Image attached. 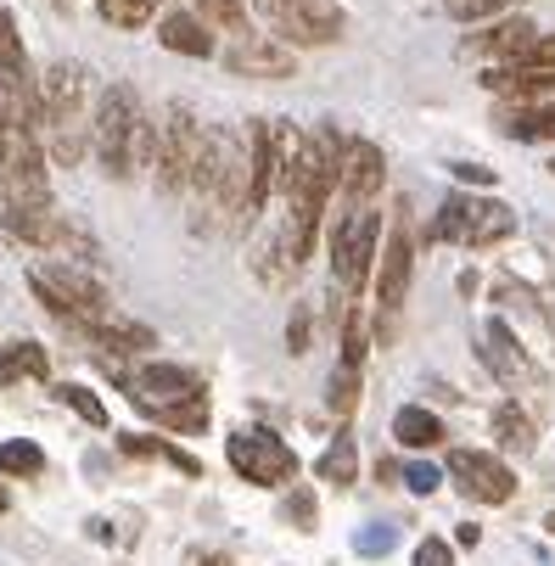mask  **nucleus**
Returning <instances> with one entry per match:
<instances>
[{
    "label": "nucleus",
    "instance_id": "43",
    "mask_svg": "<svg viewBox=\"0 0 555 566\" xmlns=\"http://www.w3.org/2000/svg\"><path fill=\"white\" fill-rule=\"evenodd\" d=\"M544 527H549V533H555V511H549V522H544Z\"/></svg>",
    "mask_w": 555,
    "mask_h": 566
},
{
    "label": "nucleus",
    "instance_id": "15",
    "mask_svg": "<svg viewBox=\"0 0 555 566\" xmlns=\"http://www.w3.org/2000/svg\"><path fill=\"white\" fill-rule=\"evenodd\" d=\"M381 180H387L381 146H370V140H348L343 157H337V186H343V197H348L354 208H370V197L381 191Z\"/></svg>",
    "mask_w": 555,
    "mask_h": 566
},
{
    "label": "nucleus",
    "instance_id": "38",
    "mask_svg": "<svg viewBox=\"0 0 555 566\" xmlns=\"http://www.w3.org/2000/svg\"><path fill=\"white\" fill-rule=\"evenodd\" d=\"M354 549H359V555H387V549H392V527H365V533L354 538Z\"/></svg>",
    "mask_w": 555,
    "mask_h": 566
},
{
    "label": "nucleus",
    "instance_id": "42",
    "mask_svg": "<svg viewBox=\"0 0 555 566\" xmlns=\"http://www.w3.org/2000/svg\"><path fill=\"white\" fill-rule=\"evenodd\" d=\"M281 7H308V0H281Z\"/></svg>",
    "mask_w": 555,
    "mask_h": 566
},
{
    "label": "nucleus",
    "instance_id": "39",
    "mask_svg": "<svg viewBox=\"0 0 555 566\" xmlns=\"http://www.w3.org/2000/svg\"><path fill=\"white\" fill-rule=\"evenodd\" d=\"M449 175L465 186H494V169H483V164H449Z\"/></svg>",
    "mask_w": 555,
    "mask_h": 566
},
{
    "label": "nucleus",
    "instance_id": "41",
    "mask_svg": "<svg viewBox=\"0 0 555 566\" xmlns=\"http://www.w3.org/2000/svg\"><path fill=\"white\" fill-rule=\"evenodd\" d=\"M202 566H230V560H219V555H202Z\"/></svg>",
    "mask_w": 555,
    "mask_h": 566
},
{
    "label": "nucleus",
    "instance_id": "36",
    "mask_svg": "<svg viewBox=\"0 0 555 566\" xmlns=\"http://www.w3.org/2000/svg\"><path fill=\"white\" fill-rule=\"evenodd\" d=\"M416 566H454V549L443 538H421L416 544Z\"/></svg>",
    "mask_w": 555,
    "mask_h": 566
},
{
    "label": "nucleus",
    "instance_id": "3",
    "mask_svg": "<svg viewBox=\"0 0 555 566\" xmlns=\"http://www.w3.org/2000/svg\"><path fill=\"white\" fill-rule=\"evenodd\" d=\"M197 151H202V124L191 118V107L169 102L164 124H157V151H151V180H157V191L180 197V191L191 186Z\"/></svg>",
    "mask_w": 555,
    "mask_h": 566
},
{
    "label": "nucleus",
    "instance_id": "14",
    "mask_svg": "<svg viewBox=\"0 0 555 566\" xmlns=\"http://www.w3.org/2000/svg\"><path fill=\"white\" fill-rule=\"evenodd\" d=\"M224 67H230V73H248V78H292L297 56H292L281 40L248 34V29H242V34L224 45Z\"/></svg>",
    "mask_w": 555,
    "mask_h": 566
},
{
    "label": "nucleus",
    "instance_id": "9",
    "mask_svg": "<svg viewBox=\"0 0 555 566\" xmlns=\"http://www.w3.org/2000/svg\"><path fill=\"white\" fill-rule=\"evenodd\" d=\"M224 460L235 465L242 482H253V489H281V482L297 476V454L275 432H230Z\"/></svg>",
    "mask_w": 555,
    "mask_h": 566
},
{
    "label": "nucleus",
    "instance_id": "26",
    "mask_svg": "<svg viewBox=\"0 0 555 566\" xmlns=\"http://www.w3.org/2000/svg\"><path fill=\"white\" fill-rule=\"evenodd\" d=\"M56 398L67 403V410L78 416V421H91V427H107V403L91 392V387H78V381H62L56 387Z\"/></svg>",
    "mask_w": 555,
    "mask_h": 566
},
{
    "label": "nucleus",
    "instance_id": "23",
    "mask_svg": "<svg viewBox=\"0 0 555 566\" xmlns=\"http://www.w3.org/2000/svg\"><path fill=\"white\" fill-rule=\"evenodd\" d=\"M494 438H500V449H511V454H533V421H527V410H516V403H500L494 410Z\"/></svg>",
    "mask_w": 555,
    "mask_h": 566
},
{
    "label": "nucleus",
    "instance_id": "4",
    "mask_svg": "<svg viewBox=\"0 0 555 566\" xmlns=\"http://www.w3.org/2000/svg\"><path fill=\"white\" fill-rule=\"evenodd\" d=\"M376 241H381V213L376 208H348L343 224L332 230V275L337 292L359 297L370 270H376Z\"/></svg>",
    "mask_w": 555,
    "mask_h": 566
},
{
    "label": "nucleus",
    "instance_id": "13",
    "mask_svg": "<svg viewBox=\"0 0 555 566\" xmlns=\"http://www.w3.org/2000/svg\"><path fill=\"white\" fill-rule=\"evenodd\" d=\"M376 259H381V264H376V297H381V308L392 314V308L405 303L410 275H416V241H410V219H405V208H399V219H392L387 248H381Z\"/></svg>",
    "mask_w": 555,
    "mask_h": 566
},
{
    "label": "nucleus",
    "instance_id": "8",
    "mask_svg": "<svg viewBox=\"0 0 555 566\" xmlns=\"http://www.w3.org/2000/svg\"><path fill=\"white\" fill-rule=\"evenodd\" d=\"M135 118H140L135 91H129V85H107V91H102V107H96V118H91V146H96V164H102L113 180H129L124 151H129Z\"/></svg>",
    "mask_w": 555,
    "mask_h": 566
},
{
    "label": "nucleus",
    "instance_id": "35",
    "mask_svg": "<svg viewBox=\"0 0 555 566\" xmlns=\"http://www.w3.org/2000/svg\"><path fill=\"white\" fill-rule=\"evenodd\" d=\"M438 482H443L438 465H405V489L410 494H438Z\"/></svg>",
    "mask_w": 555,
    "mask_h": 566
},
{
    "label": "nucleus",
    "instance_id": "21",
    "mask_svg": "<svg viewBox=\"0 0 555 566\" xmlns=\"http://www.w3.org/2000/svg\"><path fill=\"white\" fill-rule=\"evenodd\" d=\"M157 40H164L169 51H186V56H213V34L197 18H186V12H169L164 29H157Z\"/></svg>",
    "mask_w": 555,
    "mask_h": 566
},
{
    "label": "nucleus",
    "instance_id": "33",
    "mask_svg": "<svg viewBox=\"0 0 555 566\" xmlns=\"http://www.w3.org/2000/svg\"><path fill=\"white\" fill-rule=\"evenodd\" d=\"M365 365V319L348 314L343 319V370H359Z\"/></svg>",
    "mask_w": 555,
    "mask_h": 566
},
{
    "label": "nucleus",
    "instance_id": "22",
    "mask_svg": "<svg viewBox=\"0 0 555 566\" xmlns=\"http://www.w3.org/2000/svg\"><path fill=\"white\" fill-rule=\"evenodd\" d=\"M314 476H321V482H359V449H354L348 432H337L332 449L314 460Z\"/></svg>",
    "mask_w": 555,
    "mask_h": 566
},
{
    "label": "nucleus",
    "instance_id": "12",
    "mask_svg": "<svg viewBox=\"0 0 555 566\" xmlns=\"http://www.w3.org/2000/svg\"><path fill=\"white\" fill-rule=\"evenodd\" d=\"M0 219H7V230L18 241H29V248H45V253H91V235L73 230L62 213H51V202L45 208H7Z\"/></svg>",
    "mask_w": 555,
    "mask_h": 566
},
{
    "label": "nucleus",
    "instance_id": "37",
    "mask_svg": "<svg viewBox=\"0 0 555 566\" xmlns=\"http://www.w3.org/2000/svg\"><path fill=\"white\" fill-rule=\"evenodd\" d=\"M516 67H549V73H555V34H538V40L527 45V56H522Z\"/></svg>",
    "mask_w": 555,
    "mask_h": 566
},
{
    "label": "nucleus",
    "instance_id": "40",
    "mask_svg": "<svg viewBox=\"0 0 555 566\" xmlns=\"http://www.w3.org/2000/svg\"><path fill=\"white\" fill-rule=\"evenodd\" d=\"M292 354H308V314H292Z\"/></svg>",
    "mask_w": 555,
    "mask_h": 566
},
{
    "label": "nucleus",
    "instance_id": "24",
    "mask_svg": "<svg viewBox=\"0 0 555 566\" xmlns=\"http://www.w3.org/2000/svg\"><path fill=\"white\" fill-rule=\"evenodd\" d=\"M45 471V449L29 443V438H12L0 443V476H40Z\"/></svg>",
    "mask_w": 555,
    "mask_h": 566
},
{
    "label": "nucleus",
    "instance_id": "32",
    "mask_svg": "<svg viewBox=\"0 0 555 566\" xmlns=\"http://www.w3.org/2000/svg\"><path fill=\"white\" fill-rule=\"evenodd\" d=\"M516 140H549L555 135V107H538V113H522V118H511L505 124Z\"/></svg>",
    "mask_w": 555,
    "mask_h": 566
},
{
    "label": "nucleus",
    "instance_id": "10",
    "mask_svg": "<svg viewBox=\"0 0 555 566\" xmlns=\"http://www.w3.org/2000/svg\"><path fill=\"white\" fill-rule=\"evenodd\" d=\"M259 12L275 34H286L292 45H332L343 40V12L332 0H308V7H281V0H259Z\"/></svg>",
    "mask_w": 555,
    "mask_h": 566
},
{
    "label": "nucleus",
    "instance_id": "29",
    "mask_svg": "<svg viewBox=\"0 0 555 566\" xmlns=\"http://www.w3.org/2000/svg\"><path fill=\"white\" fill-rule=\"evenodd\" d=\"M151 151H157V124L140 113L135 118V129H129V151H124V169L135 175V169H151Z\"/></svg>",
    "mask_w": 555,
    "mask_h": 566
},
{
    "label": "nucleus",
    "instance_id": "17",
    "mask_svg": "<svg viewBox=\"0 0 555 566\" xmlns=\"http://www.w3.org/2000/svg\"><path fill=\"white\" fill-rule=\"evenodd\" d=\"M533 40H538V29H533L527 18H511V23H494L489 34H478L471 45H478L483 56H494V62H511V67H516V62L527 56V45H533Z\"/></svg>",
    "mask_w": 555,
    "mask_h": 566
},
{
    "label": "nucleus",
    "instance_id": "45",
    "mask_svg": "<svg viewBox=\"0 0 555 566\" xmlns=\"http://www.w3.org/2000/svg\"><path fill=\"white\" fill-rule=\"evenodd\" d=\"M549 169H555V164H549Z\"/></svg>",
    "mask_w": 555,
    "mask_h": 566
},
{
    "label": "nucleus",
    "instance_id": "20",
    "mask_svg": "<svg viewBox=\"0 0 555 566\" xmlns=\"http://www.w3.org/2000/svg\"><path fill=\"white\" fill-rule=\"evenodd\" d=\"M392 438H399L405 449H438L443 443V421L432 410H421V403H405V410L392 416Z\"/></svg>",
    "mask_w": 555,
    "mask_h": 566
},
{
    "label": "nucleus",
    "instance_id": "11",
    "mask_svg": "<svg viewBox=\"0 0 555 566\" xmlns=\"http://www.w3.org/2000/svg\"><path fill=\"white\" fill-rule=\"evenodd\" d=\"M449 476H454V489L465 500H478V505H505L516 494V476L505 460L483 454V449H454L449 454Z\"/></svg>",
    "mask_w": 555,
    "mask_h": 566
},
{
    "label": "nucleus",
    "instance_id": "6",
    "mask_svg": "<svg viewBox=\"0 0 555 566\" xmlns=\"http://www.w3.org/2000/svg\"><path fill=\"white\" fill-rule=\"evenodd\" d=\"M29 286L56 319H85L91 326V319L107 314V292L91 281V270H78V264H34Z\"/></svg>",
    "mask_w": 555,
    "mask_h": 566
},
{
    "label": "nucleus",
    "instance_id": "5",
    "mask_svg": "<svg viewBox=\"0 0 555 566\" xmlns=\"http://www.w3.org/2000/svg\"><path fill=\"white\" fill-rule=\"evenodd\" d=\"M516 230V213L494 197H449L432 219V235L438 241H460V248H494Z\"/></svg>",
    "mask_w": 555,
    "mask_h": 566
},
{
    "label": "nucleus",
    "instance_id": "1",
    "mask_svg": "<svg viewBox=\"0 0 555 566\" xmlns=\"http://www.w3.org/2000/svg\"><path fill=\"white\" fill-rule=\"evenodd\" d=\"M40 129L56 164H78L91 129V73L78 62H51L40 73Z\"/></svg>",
    "mask_w": 555,
    "mask_h": 566
},
{
    "label": "nucleus",
    "instance_id": "7",
    "mask_svg": "<svg viewBox=\"0 0 555 566\" xmlns=\"http://www.w3.org/2000/svg\"><path fill=\"white\" fill-rule=\"evenodd\" d=\"M297 129L292 124H253L248 129V208H264L270 202V191H281V180H286V169H292V157H297Z\"/></svg>",
    "mask_w": 555,
    "mask_h": 566
},
{
    "label": "nucleus",
    "instance_id": "28",
    "mask_svg": "<svg viewBox=\"0 0 555 566\" xmlns=\"http://www.w3.org/2000/svg\"><path fill=\"white\" fill-rule=\"evenodd\" d=\"M202 7V29H230V34H242V23H248V0H197Z\"/></svg>",
    "mask_w": 555,
    "mask_h": 566
},
{
    "label": "nucleus",
    "instance_id": "44",
    "mask_svg": "<svg viewBox=\"0 0 555 566\" xmlns=\"http://www.w3.org/2000/svg\"><path fill=\"white\" fill-rule=\"evenodd\" d=\"M0 511H7V494H0Z\"/></svg>",
    "mask_w": 555,
    "mask_h": 566
},
{
    "label": "nucleus",
    "instance_id": "34",
    "mask_svg": "<svg viewBox=\"0 0 555 566\" xmlns=\"http://www.w3.org/2000/svg\"><path fill=\"white\" fill-rule=\"evenodd\" d=\"M286 522H292L297 533H314V522H321V511H314V494L297 489V494L286 500Z\"/></svg>",
    "mask_w": 555,
    "mask_h": 566
},
{
    "label": "nucleus",
    "instance_id": "19",
    "mask_svg": "<svg viewBox=\"0 0 555 566\" xmlns=\"http://www.w3.org/2000/svg\"><path fill=\"white\" fill-rule=\"evenodd\" d=\"M45 376H51V354L40 343L0 348V387H12V381H45Z\"/></svg>",
    "mask_w": 555,
    "mask_h": 566
},
{
    "label": "nucleus",
    "instance_id": "25",
    "mask_svg": "<svg viewBox=\"0 0 555 566\" xmlns=\"http://www.w3.org/2000/svg\"><path fill=\"white\" fill-rule=\"evenodd\" d=\"M118 449H124V454H157V460L180 465L186 476H202V460H197V454H186V449H175V443H164V438H124Z\"/></svg>",
    "mask_w": 555,
    "mask_h": 566
},
{
    "label": "nucleus",
    "instance_id": "27",
    "mask_svg": "<svg viewBox=\"0 0 555 566\" xmlns=\"http://www.w3.org/2000/svg\"><path fill=\"white\" fill-rule=\"evenodd\" d=\"M151 7H157V0H96V12L113 29H146L151 23Z\"/></svg>",
    "mask_w": 555,
    "mask_h": 566
},
{
    "label": "nucleus",
    "instance_id": "31",
    "mask_svg": "<svg viewBox=\"0 0 555 566\" xmlns=\"http://www.w3.org/2000/svg\"><path fill=\"white\" fill-rule=\"evenodd\" d=\"M443 7H449L454 23H483V18H494V12H511L516 0H443Z\"/></svg>",
    "mask_w": 555,
    "mask_h": 566
},
{
    "label": "nucleus",
    "instance_id": "18",
    "mask_svg": "<svg viewBox=\"0 0 555 566\" xmlns=\"http://www.w3.org/2000/svg\"><path fill=\"white\" fill-rule=\"evenodd\" d=\"M91 343H96L102 354H140V348H151V332L107 308L102 319H91Z\"/></svg>",
    "mask_w": 555,
    "mask_h": 566
},
{
    "label": "nucleus",
    "instance_id": "16",
    "mask_svg": "<svg viewBox=\"0 0 555 566\" xmlns=\"http://www.w3.org/2000/svg\"><path fill=\"white\" fill-rule=\"evenodd\" d=\"M483 365L500 381H533V359L522 354V343H516V332L505 326V319H489L483 326Z\"/></svg>",
    "mask_w": 555,
    "mask_h": 566
},
{
    "label": "nucleus",
    "instance_id": "30",
    "mask_svg": "<svg viewBox=\"0 0 555 566\" xmlns=\"http://www.w3.org/2000/svg\"><path fill=\"white\" fill-rule=\"evenodd\" d=\"M326 403H332V410L337 416H354L359 410V370H332V381H326Z\"/></svg>",
    "mask_w": 555,
    "mask_h": 566
},
{
    "label": "nucleus",
    "instance_id": "2",
    "mask_svg": "<svg viewBox=\"0 0 555 566\" xmlns=\"http://www.w3.org/2000/svg\"><path fill=\"white\" fill-rule=\"evenodd\" d=\"M129 398L164 427H180V432H202L208 427V392L180 365H140L129 376Z\"/></svg>",
    "mask_w": 555,
    "mask_h": 566
}]
</instances>
